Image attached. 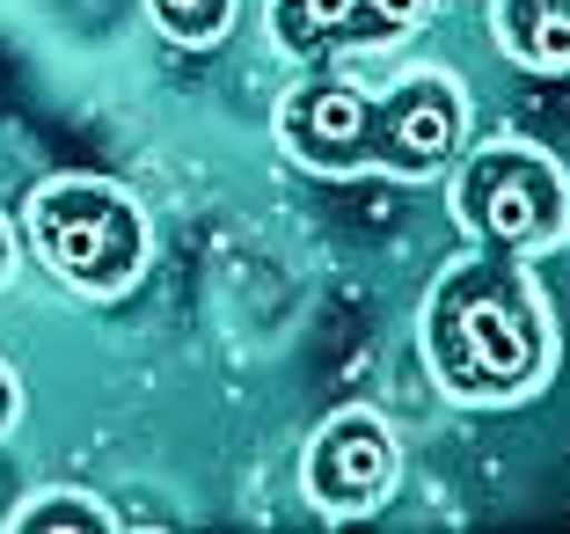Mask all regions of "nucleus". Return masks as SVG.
Masks as SVG:
<instances>
[{"label": "nucleus", "instance_id": "20e7f679", "mask_svg": "<svg viewBox=\"0 0 570 534\" xmlns=\"http://www.w3.org/2000/svg\"><path fill=\"white\" fill-rule=\"evenodd\" d=\"M30 250L45 256L73 293H125L147 264V220L102 176H51L30 198Z\"/></svg>", "mask_w": 570, "mask_h": 534}, {"label": "nucleus", "instance_id": "0eeeda50", "mask_svg": "<svg viewBox=\"0 0 570 534\" xmlns=\"http://www.w3.org/2000/svg\"><path fill=\"white\" fill-rule=\"evenodd\" d=\"M498 45L534 74H570V0H498Z\"/></svg>", "mask_w": 570, "mask_h": 534}, {"label": "nucleus", "instance_id": "f03ea898", "mask_svg": "<svg viewBox=\"0 0 570 534\" xmlns=\"http://www.w3.org/2000/svg\"><path fill=\"white\" fill-rule=\"evenodd\" d=\"M556 330L534 271L520 256H461L424 293V367L453 402L498 410L549 381Z\"/></svg>", "mask_w": 570, "mask_h": 534}, {"label": "nucleus", "instance_id": "7ed1b4c3", "mask_svg": "<svg viewBox=\"0 0 570 534\" xmlns=\"http://www.w3.org/2000/svg\"><path fill=\"white\" fill-rule=\"evenodd\" d=\"M446 205L475 250L541 256L570 234V176L527 139H490L475 154H453Z\"/></svg>", "mask_w": 570, "mask_h": 534}, {"label": "nucleus", "instance_id": "6e6552de", "mask_svg": "<svg viewBox=\"0 0 570 534\" xmlns=\"http://www.w3.org/2000/svg\"><path fill=\"white\" fill-rule=\"evenodd\" d=\"M45 527H88V534H110L118 527V513L96 498H81V491H45V498H30L16 513V534H45Z\"/></svg>", "mask_w": 570, "mask_h": 534}, {"label": "nucleus", "instance_id": "f257e3e1", "mask_svg": "<svg viewBox=\"0 0 570 534\" xmlns=\"http://www.w3.org/2000/svg\"><path fill=\"white\" fill-rule=\"evenodd\" d=\"M278 139L315 176H439L469 139V103L439 67L395 74L387 88L322 74L278 103Z\"/></svg>", "mask_w": 570, "mask_h": 534}, {"label": "nucleus", "instance_id": "1a4fd4ad", "mask_svg": "<svg viewBox=\"0 0 570 534\" xmlns=\"http://www.w3.org/2000/svg\"><path fill=\"white\" fill-rule=\"evenodd\" d=\"M147 8L161 37H176V45H219L235 22V0H147Z\"/></svg>", "mask_w": 570, "mask_h": 534}, {"label": "nucleus", "instance_id": "9b49d317", "mask_svg": "<svg viewBox=\"0 0 570 534\" xmlns=\"http://www.w3.org/2000/svg\"><path fill=\"white\" fill-rule=\"evenodd\" d=\"M8 264H16V242H8V220H0V285H8Z\"/></svg>", "mask_w": 570, "mask_h": 534}, {"label": "nucleus", "instance_id": "9d476101", "mask_svg": "<svg viewBox=\"0 0 570 534\" xmlns=\"http://www.w3.org/2000/svg\"><path fill=\"white\" fill-rule=\"evenodd\" d=\"M16 410H22V388H16V373L0 367V433H8V425H16Z\"/></svg>", "mask_w": 570, "mask_h": 534}, {"label": "nucleus", "instance_id": "39448f33", "mask_svg": "<svg viewBox=\"0 0 570 534\" xmlns=\"http://www.w3.org/2000/svg\"><path fill=\"white\" fill-rule=\"evenodd\" d=\"M307 505L330 520H358L395 491V433H387L373 410H336L315 439H307L301 462Z\"/></svg>", "mask_w": 570, "mask_h": 534}, {"label": "nucleus", "instance_id": "423d86ee", "mask_svg": "<svg viewBox=\"0 0 570 534\" xmlns=\"http://www.w3.org/2000/svg\"><path fill=\"white\" fill-rule=\"evenodd\" d=\"M439 0H271V37L301 59L330 51H381L410 37Z\"/></svg>", "mask_w": 570, "mask_h": 534}]
</instances>
